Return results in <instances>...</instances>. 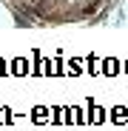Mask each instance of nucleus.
Masks as SVG:
<instances>
[{
  "instance_id": "1",
  "label": "nucleus",
  "mask_w": 128,
  "mask_h": 131,
  "mask_svg": "<svg viewBox=\"0 0 128 131\" xmlns=\"http://www.w3.org/2000/svg\"><path fill=\"white\" fill-rule=\"evenodd\" d=\"M97 9H100V3H97V0H94V3H88V6H85V9H83V14H94Z\"/></svg>"
}]
</instances>
